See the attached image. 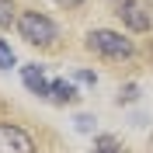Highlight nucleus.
Returning <instances> with one entry per match:
<instances>
[{"label": "nucleus", "mask_w": 153, "mask_h": 153, "mask_svg": "<svg viewBox=\"0 0 153 153\" xmlns=\"http://www.w3.org/2000/svg\"><path fill=\"white\" fill-rule=\"evenodd\" d=\"M18 35L28 42V45H56V38H59V28H56V21L45 18V14H38V10H25L18 18Z\"/></svg>", "instance_id": "nucleus-1"}, {"label": "nucleus", "mask_w": 153, "mask_h": 153, "mask_svg": "<svg viewBox=\"0 0 153 153\" xmlns=\"http://www.w3.org/2000/svg\"><path fill=\"white\" fill-rule=\"evenodd\" d=\"M87 49L97 52V56H105V59H129V56L136 52L129 38H122L118 31H108V28L87 31Z\"/></svg>", "instance_id": "nucleus-2"}, {"label": "nucleus", "mask_w": 153, "mask_h": 153, "mask_svg": "<svg viewBox=\"0 0 153 153\" xmlns=\"http://www.w3.org/2000/svg\"><path fill=\"white\" fill-rule=\"evenodd\" d=\"M122 25L129 31H150L153 28V7L146 0H118V10H115Z\"/></svg>", "instance_id": "nucleus-3"}, {"label": "nucleus", "mask_w": 153, "mask_h": 153, "mask_svg": "<svg viewBox=\"0 0 153 153\" xmlns=\"http://www.w3.org/2000/svg\"><path fill=\"white\" fill-rule=\"evenodd\" d=\"M0 153H35V139L21 125L0 122Z\"/></svg>", "instance_id": "nucleus-4"}, {"label": "nucleus", "mask_w": 153, "mask_h": 153, "mask_svg": "<svg viewBox=\"0 0 153 153\" xmlns=\"http://www.w3.org/2000/svg\"><path fill=\"white\" fill-rule=\"evenodd\" d=\"M21 80H25V87H28L31 94L49 97V87H52V80H45L42 66H21Z\"/></svg>", "instance_id": "nucleus-5"}, {"label": "nucleus", "mask_w": 153, "mask_h": 153, "mask_svg": "<svg viewBox=\"0 0 153 153\" xmlns=\"http://www.w3.org/2000/svg\"><path fill=\"white\" fill-rule=\"evenodd\" d=\"M76 87L70 84V80H52V87H49V101H56V105H73L76 101Z\"/></svg>", "instance_id": "nucleus-6"}, {"label": "nucleus", "mask_w": 153, "mask_h": 153, "mask_svg": "<svg viewBox=\"0 0 153 153\" xmlns=\"http://www.w3.org/2000/svg\"><path fill=\"white\" fill-rule=\"evenodd\" d=\"M21 14L14 10V0H0V28H10Z\"/></svg>", "instance_id": "nucleus-7"}, {"label": "nucleus", "mask_w": 153, "mask_h": 153, "mask_svg": "<svg viewBox=\"0 0 153 153\" xmlns=\"http://www.w3.org/2000/svg\"><path fill=\"white\" fill-rule=\"evenodd\" d=\"M94 153H122V146H118L115 136H97L94 139Z\"/></svg>", "instance_id": "nucleus-8"}, {"label": "nucleus", "mask_w": 153, "mask_h": 153, "mask_svg": "<svg viewBox=\"0 0 153 153\" xmlns=\"http://www.w3.org/2000/svg\"><path fill=\"white\" fill-rule=\"evenodd\" d=\"M0 66H4V70H10V66H14V52H10V45H7V42H0Z\"/></svg>", "instance_id": "nucleus-9"}, {"label": "nucleus", "mask_w": 153, "mask_h": 153, "mask_svg": "<svg viewBox=\"0 0 153 153\" xmlns=\"http://www.w3.org/2000/svg\"><path fill=\"white\" fill-rule=\"evenodd\" d=\"M73 122H76V129H80V132H94V118H91V115H76Z\"/></svg>", "instance_id": "nucleus-10"}, {"label": "nucleus", "mask_w": 153, "mask_h": 153, "mask_svg": "<svg viewBox=\"0 0 153 153\" xmlns=\"http://www.w3.org/2000/svg\"><path fill=\"white\" fill-rule=\"evenodd\" d=\"M136 97H139V87H136V84H125L122 94H118V101H136Z\"/></svg>", "instance_id": "nucleus-11"}, {"label": "nucleus", "mask_w": 153, "mask_h": 153, "mask_svg": "<svg viewBox=\"0 0 153 153\" xmlns=\"http://www.w3.org/2000/svg\"><path fill=\"white\" fill-rule=\"evenodd\" d=\"M76 80H80V84H94L97 76H94V73H91V70H80V73H76Z\"/></svg>", "instance_id": "nucleus-12"}, {"label": "nucleus", "mask_w": 153, "mask_h": 153, "mask_svg": "<svg viewBox=\"0 0 153 153\" xmlns=\"http://www.w3.org/2000/svg\"><path fill=\"white\" fill-rule=\"evenodd\" d=\"M56 4H63V7H80L84 0H56Z\"/></svg>", "instance_id": "nucleus-13"}]
</instances>
